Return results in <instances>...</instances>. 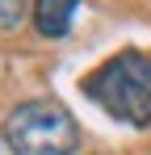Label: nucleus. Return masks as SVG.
<instances>
[{
  "label": "nucleus",
  "mask_w": 151,
  "mask_h": 155,
  "mask_svg": "<svg viewBox=\"0 0 151 155\" xmlns=\"http://www.w3.org/2000/svg\"><path fill=\"white\" fill-rule=\"evenodd\" d=\"M84 92L122 126H151V54L122 51L84 80Z\"/></svg>",
  "instance_id": "f257e3e1"
},
{
  "label": "nucleus",
  "mask_w": 151,
  "mask_h": 155,
  "mask_svg": "<svg viewBox=\"0 0 151 155\" xmlns=\"http://www.w3.org/2000/svg\"><path fill=\"white\" fill-rule=\"evenodd\" d=\"M4 143L13 155H76L80 126L59 101H25L4 117Z\"/></svg>",
  "instance_id": "f03ea898"
},
{
  "label": "nucleus",
  "mask_w": 151,
  "mask_h": 155,
  "mask_svg": "<svg viewBox=\"0 0 151 155\" xmlns=\"http://www.w3.org/2000/svg\"><path fill=\"white\" fill-rule=\"evenodd\" d=\"M80 0H34V29L42 38H63L72 29Z\"/></svg>",
  "instance_id": "7ed1b4c3"
},
{
  "label": "nucleus",
  "mask_w": 151,
  "mask_h": 155,
  "mask_svg": "<svg viewBox=\"0 0 151 155\" xmlns=\"http://www.w3.org/2000/svg\"><path fill=\"white\" fill-rule=\"evenodd\" d=\"M21 17H25V0H0V34L17 29Z\"/></svg>",
  "instance_id": "20e7f679"
}]
</instances>
